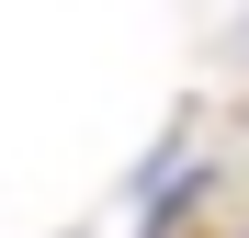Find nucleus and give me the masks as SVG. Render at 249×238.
<instances>
[{
  "label": "nucleus",
  "instance_id": "f257e3e1",
  "mask_svg": "<svg viewBox=\"0 0 249 238\" xmlns=\"http://www.w3.org/2000/svg\"><path fill=\"white\" fill-rule=\"evenodd\" d=\"M215 238H249V227H215Z\"/></svg>",
  "mask_w": 249,
  "mask_h": 238
}]
</instances>
